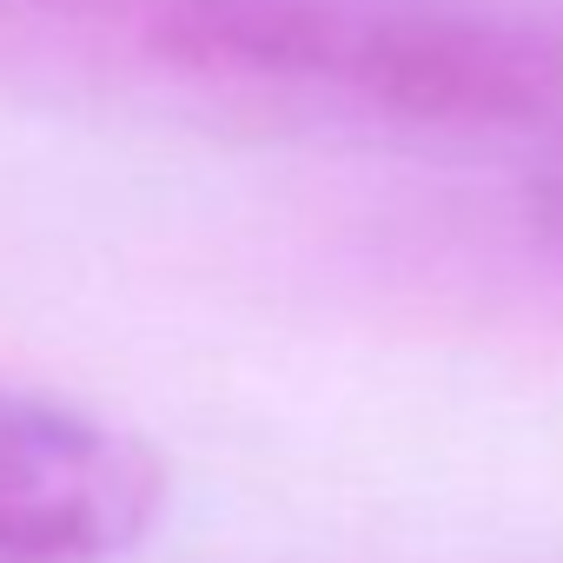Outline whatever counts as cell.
<instances>
[{
  "instance_id": "6da1fadb",
  "label": "cell",
  "mask_w": 563,
  "mask_h": 563,
  "mask_svg": "<svg viewBox=\"0 0 563 563\" xmlns=\"http://www.w3.org/2000/svg\"><path fill=\"white\" fill-rule=\"evenodd\" d=\"M0 60L418 133L563 113V21L530 0H0Z\"/></svg>"
},
{
  "instance_id": "7a4b0ae2",
  "label": "cell",
  "mask_w": 563,
  "mask_h": 563,
  "mask_svg": "<svg viewBox=\"0 0 563 563\" xmlns=\"http://www.w3.org/2000/svg\"><path fill=\"white\" fill-rule=\"evenodd\" d=\"M159 497L166 471L146 438L0 391V563H107L153 530Z\"/></svg>"
}]
</instances>
